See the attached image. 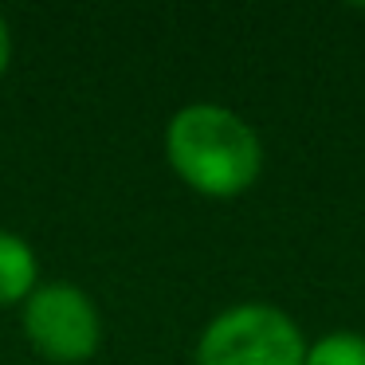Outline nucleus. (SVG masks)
Here are the masks:
<instances>
[{
    "label": "nucleus",
    "instance_id": "nucleus-2",
    "mask_svg": "<svg viewBox=\"0 0 365 365\" xmlns=\"http://www.w3.org/2000/svg\"><path fill=\"white\" fill-rule=\"evenodd\" d=\"M307 346L287 310L271 302H236L200 330L192 365H302Z\"/></svg>",
    "mask_w": 365,
    "mask_h": 365
},
{
    "label": "nucleus",
    "instance_id": "nucleus-4",
    "mask_svg": "<svg viewBox=\"0 0 365 365\" xmlns=\"http://www.w3.org/2000/svg\"><path fill=\"white\" fill-rule=\"evenodd\" d=\"M40 287V259H36V247L24 236L0 228V307H12Z\"/></svg>",
    "mask_w": 365,
    "mask_h": 365
},
{
    "label": "nucleus",
    "instance_id": "nucleus-5",
    "mask_svg": "<svg viewBox=\"0 0 365 365\" xmlns=\"http://www.w3.org/2000/svg\"><path fill=\"white\" fill-rule=\"evenodd\" d=\"M302 365H365V334L334 330L307 346Z\"/></svg>",
    "mask_w": 365,
    "mask_h": 365
},
{
    "label": "nucleus",
    "instance_id": "nucleus-1",
    "mask_svg": "<svg viewBox=\"0 0 365 365\" xmlns=\"http://www.w3.org/2000/svg\"><path fill=\"white\" fill-rule=\"evenodd\" d=\"M169 169L212 200L244 197L263 173V142L252 122L220 103H189L165 126Z\"/></svg>",
    "mask_w": 365,
    "mask_h": 365
},
{
    "label": "nucleus",
    "instance_id": "nucleus-3",
    "mask_svg": "<svg viewBox=\"0 0 365 365\" xmlns=\"http://www.w3.org/2000/svg\"><path fill=\"white\" fill-rule=\"evenodd\" d=\"M20 326H24L28 346L59 365L91 361L103 346L98 302L79 283H67V279L36 287L20 307Z\"/></svg>",
    "mask_w": 365,
    "mask_h": 365
},
{
    "label": "nucleus",
    "instance_id": "nucleus-6",
    "mask_svg": "<svg viewBox=\"0 0 365 365\" xmlns=\"http://www.w3.org/2000/svg\"><path fill=\"white\" fill-rule=\"evenodd\" d=\"M9 63H12V32H9V20L0 16V79H4Z\"/></svg>",
    "mask_w": 365,
    "mask_h": 365
}]
</instances>
